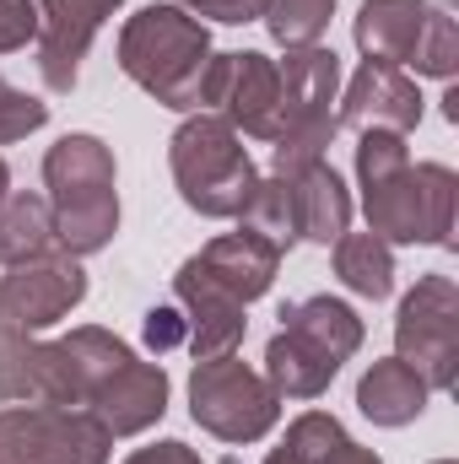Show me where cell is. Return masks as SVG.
<instances>
[{"mask_svg": "<svg viewBox=\"0 0 459 464\" xmlns=\"http://www.w3.org/2000/svg\"><path fill=\"white\" fill-rule=\"evenodd\" d=\"M190 416L222 443H259L281 416V394L254 367H243L238 351H228V356L195 362V372H190Z\"/></svg>", "mask_w": 459, "mask_h": 464, "instance_id": "ba28073f", "label": "cell"}, {"mask_svg": "<svg viewBox=\"0 0 459 464\" xmlns=\"http://www.w3.org/2000/svg\"><path fill=\"white\" fill-rule=\"evenodd\" d=\"M60 254L54 243V222H49V200L44 195H5L0 200V265H27Z\"/></svg>", "mask_w": 459, "mask_h": 464, "instance_id": "44dd1931", "label": "cell"}, {"mask_svg": "<svg viewBox=\"0 0 459 464\" xmlns=\"http://www.w3.org/2000/svg\"><path fill=\"white\" fill-rule=\"evenodd\" d=\"M336 276H341L356 297L384 303L395 292V254L373 232H341L336 237Z\"/></svg>", "mask_w": 459, "mask_h": 464, "instance_id": "7402d4cb", "label": "cell"}, {"mask_svg": "<svg viewBox=\"0 0 459 464\" xmlns=\"http://www.w3.org/2000/svg\"><path fill=\"white\" fill-rule=\"evenodd\" d=\"M276 71H281V135L270 140V173L292 179L308 162H325V146L341 130L330 109L341 92V60L336 49L303 44V49H287Z\"/></svg>", "mask_w": 459, "mask_h": 464, "instance_id": "52a82bcc", "label": "cell"}, {"mask_svg": "<svg viewBox=\"0 0 459 464\" xmlns=\"http://www.w3.org/2000/svg\"><path fill=\"white\" fill-rule=\"evenodd\" d=\"M38 44V5L33 0H0V54Z\"/></svg>", "mask_w": 459, "mask_h": 464, "instance_id": "83f0119b", "label": "cell"}, {"mask_svg": "<svg viewBox=\"0 0 459 464\" xmlns=\"http://www.w3.org/2000/svg\"><path fill=\"white\" fill-rule=\"evenodd\" d=\"M433 5L427 0H362L356 11V49L378 65H416L427 38Z\"/></svg>", "mask_w": 459, "mask_h": 464, "instance_id": "ac0fdd59", "label": "cell"}, {"mask_svg": "<svg viewBox=\"0 0 459 464\" xmlns=\"http://www.w3.org/2000/svg\"><path fill=\"white\" fill-rule=\"evenodd\" d=\"M287 449H292L303 464H378L362 443H351L346 427L336 421V416H325V411L298 416V421L287 427Z\"/></svg>", "mask_w": 459, "mask_h": 464, "instance_id": "cb8c5ba5", "label": "cell"}, {"mask_svg": "<svg viewBox=\"0 0 459 464\" xmlns=\"http://www.w3.org/2000/svg\"><path fill=\"white\" fill-rule=\"evenodd\" d=\"M444 119H449V124H459V87H449V92H444Z\"/></svg>", "mask_w": 459, "mask_h": 464, "instance_id": "1f68e13d", "label": "cell"}, {"mask_svg": "<svg viewBox=\"0 0 459 464\" xmlns=\"http://www.w3.org/2000/svg\"><path fill=\"white\" fill-rule=\"evenodd\" d=\"M292 195H298V232L308 243H336L351 227V195L330 162H308L303 173H292Z\"/></svg>", "mask_w": 459, "mask_h": 464, "instance_id": "ffe728a7", "label": "cell"}, {"mask_svg": "<svg viewBox=\"0 0 459 464\" xmlns=\"http://www.w3.org/2000/svg\"><path fill=\"white\" fill-rule=\"evenodd\" d=\"M109 427L71 405H5L0 464H109Z\"/></svg>", "mask_w": 459, "mask_h": 464, "instance_id": "9c48e42d", "label": "cell"}, {"mask_svg": "<svg viewBox=\"0 0 459 464\" xmlns=\"http://www.w3.org/2000/svg\"><path fill=\"white\" fill-rule=\"evenodd\" d=\"M356 179H362V211H367L373 237H384V243H449L454 237V168L411 162L405 135L362 130Z\"/></svg>", "mask_w": 459, "mask_h": 464, "instance_id": "6da1fadb", "label": "cell"}, {"mask_svg": "<svg viewBox=\"0 0 459 464\" xmlns=\"http://www.w3.org/2000/svg\"><path fill=\"white\" fill-rule=\"evenodd\" d=\"M119 65L162 109H195L211 65V33L184 5H146L119 33Z\"/></svg>", "mask_w": 459, "mask_h": 464, "instance_id": "277c9868", "label": "cell"}, {"mask_svg": "<svg viewBox=\"0 0 459 464\" xmlns=\"http://www.w3.org/2000/svg\"><path fill=\"white\" fill-rule=\"evenodd\" d=\"M395 346L400 362L422 372V383L454 389L459 378V286L449 276H422L416 292H405L400 319H395Z\"/></svg>", "mask_w": 459, "mask_h": 464, "instance_id": "30bf717a", "label": "cell"}, {"mask_svg": "<svg viewBox=\"0 0 459 464\" xmlns=\"http://www.w3.org/2000/svg\"><path fill=\"white\" fill-rule=\"evenodd\" d=\"M168 162H173V184H179L184 206L200 211V217H211V222L243 217V206H249V195L259 184V173H254L238 130L222 114H206V109L173 130Z\"/></svg>", "mask_w": 459, "mask_h": 464, "instance_id": "8992f818", "label": "cell"}, {"mask_svg": "<svg viewBox=\"0 0 459 464\" xmlns=\"http://www.w3.org/2000/svg\"><path fill=\"white\" fill-rule=\"evenodd\" d=\"M82 297H87V270L71 254L11 265L0 276V341H22V335L60 324Z\"/></svg>", "mask_w": 459, "mask_h": 464, "instance_id": "7c38bea8", "label": "cell"}, {"mask_svg": "<svg viewBox=\"0 0 459 464\" xmlns=\"http://www.w3.org/2000/svg\"><path fill=\"white\" fill-rule=\"evenodd\" d=\"M459 65V27L449 16V5H433V22H427V38H422V54H416V71L422 76H454Z\"/></svg>", "mask_w": 459, "mask_h": 464, "instance_id": "484cf974", "label": "cell"}, {"mask_svg": "<svg viewBox=\"0 0 459 464\" xmlns=\"http://www.w3.org/2000/svg\"><path fill=\"white\" fill-rule=\"evenodd\" d=\"M130 356L135 351L98 324L60 341H0V405H93Z\"/></svg>", "mask_w": 459, "mask_h": 464, "instance_id": "7a4b0ae2", "label": "cell"}, {"mask_svg": "<svg viewBox=\"0 0 459 464\" xmlns=\"http://www.w3.org/2000/svg\"><path fill=\"white\" fill-rule=\"evenodd\" d=\"M330 11H336V0H270L265 27L276 44L303 49V44H319V33L330 27Z\"/></svg>", "mask_w": 459, "mask_h": 464, "instance_id": "d4e9b609", "label": "cell"}, {"mask_svg": "<svg viewBox=\"0 0 459 464\" xmlns=\"http://www.w3.org/2000/svg\"><path fill=\"white\" fill-rule=\"evenodd\" d=\"M146 346L157 351V356L184 346V314H179V303H168V308H151V314H146Z\"/></svg>", "mask_w": 459, "mask_h": 464, "instance_id": "f546056e", "label": "cell"}, {"mask_svg": "<svg viewBox=\"0 0 459 464\" xmlns=\"http://www.w3.org/2000/svg\"><path fill=\"white\" fill-rule=\"evenodd\" d=\"M427 400H433V389H427L422 372L405 367L400 356L373 362V367L362 372V383H356V405H362V416H367L373 427H405V421H416V416L427 411Z\"/></svg>", "mask_w": 459, "mask_h": 464, "instance_id": "d6986e66", "label": "cell"}, {"mask_svg": "<svg viewBox=\"0 0 459 464\" xmlns=\"http://www.w3.org/2000/svg\"><path fill=\"white\" fill-rule=\"evenodd\" d=\"M49 184V222L60 254L82 259L109 248L119 232V189H114V151L98 135H60L44 157Z\"/></svg>", "mask_w": 459, "mask_h": 464, "instance_id": "3957f363", "label": "cell"}, {"mask_svg": "<svg viewBox=\"0 0 459 464\" xmlns=\"http://www.w3.org/2000/svg\"><path fill=\"white\" fill-rule=\"evenodd\" d=\"M173 303H179V314H184V346L195 351V362L238 351L243 324H249V319H243V303H232L222 286H211L190 259H184V270L173 276Z\"/></svg>", "mask_w": 459, "mask_h": 464, "instance_id": "9a60e30c", "label": "cell"}, {"mask_svg": "<svg viewBox=\"0 0 459 464\" xmlns=\"http://www.w3.org/2000/svg\"><path fill=\"white\" fill-rule=\"evenodd\" d=\"M179 5H184L190 16H211V22L238 27V22H259L270 0H179Z\"/></svg>", "mask_w": 459, "mask_h": 464, "instance_id": "f1b7e54d", "label": "cell"}, {"mask_svg": "<svg viewBox=\"0 0 459 464\" xmlns=\"http://www.w3.org/2000/svg\"><path fill=\"white\" fill-rule=\"evenodd\" d=\"M356 346H362V319L341 297H303L281 308V330L265 346V383L292 400H319Z\"/></svg>", "mask_w": 459, "mask_h": 464, "instance_id": "5b68a950", "label": "cell"}, {"mask_svg": "<svg viewBox=\"0 0 459 464\" xmlns=\"http://www.w3.org/2000/svg\"><path fill=\"white\" fill-rule=\"evenodd\" d=\"M195 109L222 114L232 130H243L254 140H276L281 135V71H276V60H265L259 49L211 54Z\"/></svg>", "mask_w": 459, "mask_h": 464, "instance_id": "8fae6325", "label": "cell"}, {"mask_svg": "<svg viewBox=\"0 0 459 464\" xmlns=\"http://www.w3.org/2000/svg\"><path fill=\"white\" fill-rule=\"evenodd\" d=\"M249 232H259L270 248H292L303 232H298V195H292V179H259L254 184V195H249V206H243V217H238Z\"/></svg>", "mask_w": 459, "mask_h": 464, "instance_id": "603a6c76", "label": "cell"}, {"mask_svg": "<svg viewBox=\"0 0 459 464\" xmlns=\"http://www.w3.org/2000/svg\"><path fill=\"white\" fill-rule=\"evenodd\" d=\"M87 411L109 427V438L146 432V427H151V421H162V411H168V372H162L157 362L130 356L114 378L98 389V400H93Z\"/></svg>", "mask_w": 459, "mask_h": 464, "instance_id": "e0dca14e", "label": "cell"}, {"mask_svg": "<svg viewBox=\"0 0 459 464\" xmlns=\"http://www.w3.org/2000/svg\"><path fill=\"white\" fill-rule=\"evenodd\" d=\"M11 195V168H5V157H0V200Z\"/></svg>", "mask_w": 459, "mask_h": 464, "instance_id": "836d02e7", "label": "cell"}, {"mask_svg": "<svg viewBox=\"0 0 459 464\" xmlns=\"http://www.w3.org/2000/svg\"><path fill=\"white\" fill-rule=\"evenodd\" d=\"M265 464H303V459H298V454H292V449L281 443V449H270V459H265Z\"/></svg>", "mask_w": 459, "mask_h": 464, "instance_id": "d6a6232c", "label": "cell"}, {"mask_svg": "<svg viewBox=\"0 0 459 464\" xmlns=\"http://www.w3.org/2000/svg\"><path fill=\"white\" fill-rule=\"evenodd\" d=\"M44 124H49V103H38V98L16 92V87L0 76V146L27 140V135H33V130H44Z\"/></svg>", "mask_w": 459, "mask_h": 464, "instance_id": "4316f807", "label": "cell"}, {"mask_svg": "<svg viewBox=\"0 0 459 464\" xmlns=\"http://www.w3.org/2000/svg\"><path fill=\"white\" fill-rule=\"evenodd\" d=\"M438 464H454V459H438Z\"/></svg>", "mask_w": 459, "mask_h": 464, "instance_id": "e575fe53", "label": "cell"}, {"mask_svg": "<svg viewBox=\"0 0 459 464\" xmlns=\"http://www.w3.org/2000/svg\"><path fill=\"white\" fill-rule=\"evenodd\" d=\"M38 5V76L49 92H71L98 27L119 0H33Z\"/></svg>", "mask_w": 459, "mask_h": 464, "instance_id": "4fadbf2b", "label": "cell"}, {"mask_svg": "<svg viewBox=\"0 0 459 464\" xmlns=\"http://www.w3.org/2000/svg\"><path fill=\"white\" fill-rule=\"evenodd\" d=\"M124 464H200V454L190 443H151V449H135Z\"/></svg>", "mask_w": 459, "mask_h": 464, "instance_id": "4dcf8cb0", "label": "cell"}, {"mask_svg": "<svg viewBox=\"0 0 459 464\" xmlns=\"http://www.w3.org/2000/svg\"><path fill=\"white\" fill-rule=\"evenodd\" d=\"M336 124H346V130H395V135H411L422 124V92H416V82L400 65L367 60L351 76V87H346Z\"/></svg>", "mask_w": 459, "mask_h": 464, "instance_id": "5bb4252c", "label": "cell"}, {"mask_svg": "<svg viewBox=\"0 0 459 464\" xmlns=\"http://www.w3.org/2000/svg\"><path fill=\"white\" fill-rule=\"evenodd\" d=\"M211 286H222L232 303H254V297H265L270 292V281H276V265H281V248H270L259 232L238 227V232H222V237H211L195 259H190Z\"/></svg>", "mask_w": 459, "mask_h": 464, "instance_id": "2e32d148", "label": "cell"}]
</instances>
